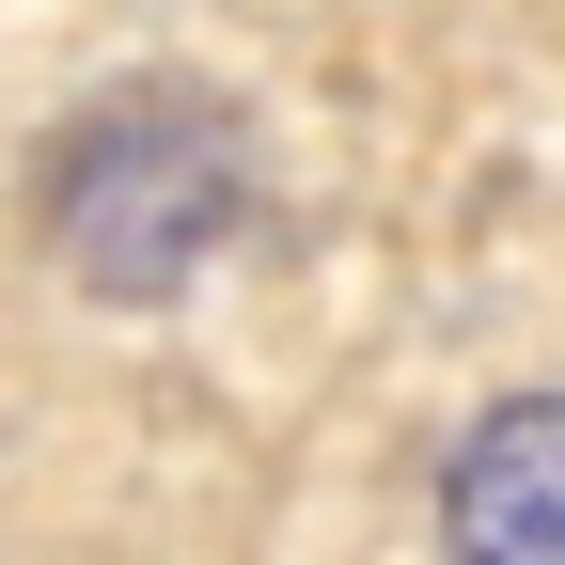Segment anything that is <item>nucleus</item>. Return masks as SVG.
<instances>
[{"label": "nucleus", "mask_w": 565, "mask_h": 565, "mask_svg": "<svg viewBox=\"0 0 565 565\" xmlns=\"http://www.w3.org/2000/svg\"><path fill=\"white\" fill-rule=\"evenodd\" d=\"M32 221L63 252V282H95V299H173V282H204L221 236L252 221V141L204 95H110V110H79L47 141Z\"/></svg>", "instance_id": "nucleus-1"}, {"label": "nucleus", "mask_w": 565, "mask_h": 565, "mask_svg": "<svg viewBox=\"0 0 565 565\" xmlns=\"http://www.w3.org/2000/svg\"><path fill=\"white\" fill-rule=\"evenodd\" d=\"M440 534L471 565H565V393L487 408L440 471Z\"/></svg>", "instance_id": "nucleus-2"}]
</instances>
